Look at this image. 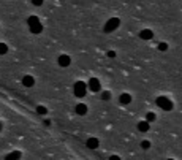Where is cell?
Instances as JSON below:
<instances>
[{
    "label": "cell",
    "mask_w": 182,
    "mask_h": 160,
    "mask_svg": "<svg viewBox=\"0 0 182 160\" xmlns=\"http://www.w3.org/2000/svg\"><path fill=\"white\" fill-rule=\"evenodd\" d=\"M155 103H157V106L158 108H162V109H165V111H171L173 109V102L168 98V97H157V100H155Z\"/></svg>",
    "instance_id": "cell-1"
},
{
    "label": "cell",
    "mask_w": 182,
    "mask_h": 160,
    "mask_svg": "<svg viewBox=\"0 0 182 160\" xmlns=\"http://www.w3.org/2000/svg\"><path fill=\"white\" fill-rule=\"evenodd\" d=\"M119 24H121V21H119L117 18H111L109 21H106V24H104V32L106 33H109V32H114L117 27H119Z\"/></svg>",
    "instance_id": "cell-2"
},
{
    "label": "cell",
    "mask_w": 182,
    "mask_h": 160,
    "mask_svg": "<svg viewBox=\"0 0 182 160\" xmlns=\"http://www.w3.org/2000/svg\"><path fill=\"white\" fill-rule=\"evenodd\" d=\"M86 90H87V86H86V82H82V81H78L74 84V87H73V92H74V95L76 97H84L86 95Z\"/></svg>",
    "instance_id": "cell-3"
},
{
    "label": "cell",
    "mask_w": 182,
    "mask_h": 160,
    "mask_svg": "<svg viewBox=\"0 0 182 160\" xmlns=\"http://www.w3.org/2000/svg\"><path fill=\"white\" fill-rule=\"evenodd\" d=\"M89 89L92 90V92H98L100 90V81L97 78H90L89 79Z\"/></svg>",
    "instance_id": "cell-4"
},
{
    "label": "cell",
    "mask_w": 182,
    "mask_h": 160,
    "mask_svg": "<svg viewBox=\"0 0 182 160\" xmlns=\"http://www.w3.org/2000/svg\"><path fill=\"white\" fill-rule=\"evenodd\" d=\"M57 62H59V65H60V67H68V65H70V62H71V59H70V55L62 54Z\"/></svg>",
    "instance_id": "cell-5"
},
{
    "label": "cell",
    "mask_w": 182,
    "mask_h": 160,
    "mask_svg": "<svg viewBox=\"0 0 182 160\" xmlns=\"http://www.w3.org/2000/svg\"><path fill=\"white\" fill-rule=\"evenodd\" d=\"M86 144H87L89 149H97L98 148V140H97V138H89L86 141Z\"/></svg>",
    "instance_id": "cell-6"
},
{
    "label": "cell",
    "mask_w": 182,
    "mask_h": 160,
    "mask_svg": "<svg viewBox=\"0 0 182 160\" xmlns=\"http://www.w3.org/2000/svg\"><path fill=\"white\" fill-rule=\"evenodd\" d=\"M139 37H141L143 40H151V38L154 37V33H152V30H149V29H144V30L139 32Z\"/></svg>",
    "instance_id": "cell-7"
},
{
    "label": "cell",
    "mask_w": 182,
    "mask_h": 160,
    "mask_svg": "<svg viewBox=\"0 0 182 160\" xmlns=\"http://www.w3.org/2000/svg\"><path fill=\"white\" fill-rule=\"evenodd\" d=\"M21 158V152L19 151H13V152H10V154H6V157H5V160H19Z\"/></svg>",
    "instance_id": "cell-8"
},
{
    "label": "cell",
    "mask_w": 182,
    "mask_h": 160,
    "mask_svg": "<svg viewBox=\"0 0 182 160\" xmlns=\"http://www.w3.org/2000/svg\"><path fill=\"white\" fill-rule=\"evenodd\" d=\"M22 84H24L25 87H32V86L35 84V79L32 78V76L27 75V76H24V78H22Z\"/></svg>",
    "instance_id": "cell-9"
},
{
    "label": "cell",
    "mask_w": 182,
    "mask_h": 160,
    "mask_svg": "<svg viewBox=\"0 0 182 160\" xmlns=\"http://www.w3.org/2000/svg\"><path fill=\"white\" fill-rule=\"evenodd\" d=\"M119 102H121L122 105H128V103L131 102V97H130V94H122L121 97H119Z\"/></svg>",
    "instance_id": "cell-10"
},
{
    "label": "cell",
    "mask_w": 182,
    "mask_h": 160,
    "mask_svg": "<svg viewBox=\"0 0 182 160\" xmlns=\"http://www.w3.org/2000/svg\"><path fill=\"white\" fill-rule=\"evenodd\" d=\"M29 29H30L32 33H35V35H37V33H41V30H43V25H41V22H38V24H35V25L29 27Z\"/></svg>",
    "instance_id": "cell-11"
},
{
    "label": "cell",
    "mask_w": 182,
    "mask_h": 160,
    "mask_svg": "<svg viewBox=\"0 0 182 160\" xmlns=\"http://www.w3.org/2000/svg\"><path fill=\"white\" fill-rule=\"evenodd\" d=\"M76 113H78L79 116H84V114L87 113V106L84 105V103H79V105L76 106Z\"/></svg>",
    "instance_id": "cell-12"
},
{
    "label": "cell",
    "mask_w": 182,
    "mask_h": 160,
    "mask_svg": "<svg viewBox=\"0 0 182 160\" xmlns=\"http://www.w3.org/2000/svg\"><path fill=\"white\" fill-rule=\"evenodd\" d=\"M138 130L139 132H147L149 130V122L147 121H141L138 124Z\"/></svg>",
    "instance_id": "cell-13"
},
{
    "label": "cell",
    "mask_w": 182,
    "mask_h": 160,
    "mask_svg": "<svg viewBox=\"0 0 182 160\" xmlns=\"http://www.w3.org/2000/svg\"><path fill=\"white\" fill-rule=\"evenodd\" d=\"M38 22H40L38 16H29V19H27V24H29V27H32V25H35V24H38Z\"/></svg>",
    "instance_id": "cell-14"
},
{
    "label": "cell",
    "mask_w": 182,
    "mask_h": 160,
    "mask_svg": "<svg viewBox=\"0 0 182 160\" xmlns=\"http://www.w3.org/2000/svg\"><path fill=\"white\" fill-rule=\"evenodd\" d=\"M6 52H8V46H6L5 43H0V55L6 54Z\"/></svg>",
    "instance_id": "cell-15"
},
{
    "label": "cell",
    "mask_w": 182,
    "mask_h": 160,
    "mask_svg": "<svg viewBox=\"0 0 182 160\" xmlns=\"http://www.w3.org/2000/svg\"><path fill=\"white\" fill-rule=\"evenodd\" d=\"M37 113H38V114H46V113H48V109H46L45 106H41V105H40V106H37Z\"/></svg>",
    "instance_id": "cell-16"
},
{
    "label": "cell",
    "mask_w": 182,
    "mask_h": 160,
    "mask_svg": "<svg viewBox=\"0 0 182 160\" xmlns=\"http://www.w3.org/2000/svg\"><path fill=\"white\" fill-rule=\"evenodd\" d=\"M146 121H147V122L155 121V114H154V113H147V116H146Z\"/></svg>",
    "instance_id": "cell-17"
},
{
    "label": "cell",
    "mask_w": 182,
    "mask_h": 160,
    "mask_svg": "<svg viewBox=\"0 0 182 160\" xmlns=\"http://www.w3.org/2000/svg\"><path fill=\"white\" fill-rule=\"evenodd\" d=\"M101 98H103V100H109V98H111V92H109V90H106V92H103Z\"/></svg>",
    "instance_id": "cell-18"
},
{
    "label": "cell",
    "mask_w": 182,
    "mask_h": 160,
    "mask_svg": "<svg viewBox=\"0 0 182 160\" xmlns=\"http://www.w3.org/2000/svg\"><path fill=\"white\" fill-rule=\"evenodd\" d=\"M158 49H160V51H166V49H168V45H166V43H160V45H158Z\"/></svg>",
    "instance_id": "cell-19"
},
{
    "label": "cell",
    "mask_w": 182,
    "mask_h": 160,
    "mask_svg": "<svg viewBox=\"0 0 182 160\" xmlns=\"http://www.w3.org/2000/svg\"><path fill=\"white\" fill-rule=\"evenodd\" d=\"M141 148H143V149H149V148H151V143H149V141H143V143H141Z\"/></svg>",
    "instance_id": "cell-20"
},
{
    "label": "cell",
    "mask_w": 182,
    "mask_h": 160,
    "mask_svg": "<svg viewBox=\"0 0 182 160\" xmlns=\"http://www.w3.org/2000/svg\"><path fill=\"white\" fill-rule=\"evenodd\" d=\"M32 3L35 6H41V5H43V0H32Z\"/></svg>",
    "instance_id": "cell-21"
},
{
    "label": "cell",
    "mask_w": 182,
    "mask_h": 160,
    "mask_svg": "<svg viewBox=\"0 0 182 160\" xmlns=\"http://www.w3.org/2000/svg\"><path fill=\"white\" fill-rule=\"evenodd\" d=\"M109 160H121V157H119V155H111Z\"/></svg>",
    "instance_id": "cell-22"
},
{
    "label": "cell",
    "mask_w": 182,
    "mask_h": 160,
    "mask_svg": "<svg viewBox=\"0 0 182 160\" xmlns=\"http://www.w3.org/2000/svg\"><path fill=\"white\" fill-rule=\"evenodd\" d=\"M108 55H109V57H114L116 52H114V51H109V52H108Z\"/></svg>",
    "instance_id": "cell-23"
},
{
    "label": "cell",
    "mask_w": 182,
    "mask_h": 160,
    "mask_svg": "<svg viewBox=\"0 0 182 160\" xmlns=\"http://www.w3.org/2000/svg\"><path fill=\"white\" fill-rule=\"evenodd\" d=\"M0 130H2V124H0Z\"/></svg>",
    "instance_id": "cell-24"
},
{
    "label": "cell",
    "mask_w": 182,
    "mask_h": 160,
    "mask_svg": "<svg viewBox=\"0 0 182 160\" xmlns=\"http://www.w3.org/2000/svg\"><path fill=\"white\" fill-rule=\"evenodd\" d=\"M168 160H174V158H168Z\"/></svg>",
    "instance_id": "cell-25"
}]
</instances>
